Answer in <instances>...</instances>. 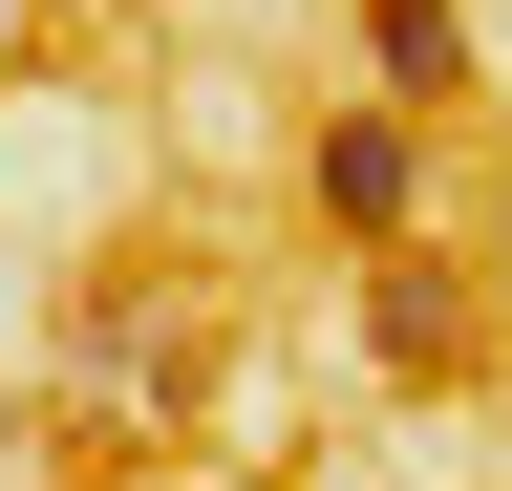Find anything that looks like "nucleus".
Here are the masks:
<instances>
[{"instance_id": "7ed1b4c3", "label": "nucleus", "mask_w": 512, "mask_h": 491, "mask_svg": "<svg viewBox=\"0 0 512 491\" xmlns=\"http://www.w3.org/2000/svg\"><path fill=\"white\" fill-rule=\"evenodd\" d=\"M363 86L384 107H470V22L448 0H363Z\"/></svg>"}, {"instance_id": "f257e3e1", "label": "nucleus", "mask_w": 512, "mask_h": 491, "mask_svg": "<svg viewBox=\"0 0 512 491\" xmlns=\"http://www.w3.org/2000/svg\"><path fill=\"white\" fill-rule=\"evenodd\" d=\"M299 193H320V235H342V257H406L427 235V107H320V150H299Z\"/></svg>"}, {"instance_id": "f03ea898", "label": "nucleus", "mask_w": 512, "mask_h": 491, "mask_svg": "<svg viewBox=\"0 0 512 491\" xmlns=\"http://www.w3.org/2000/svg\"><path fill=\"white\" fill-rule=\"evenodd\" d=\"M363 363H384V385H448V363H470V278H448L427 235L363 257Z\"/></svg>"}, {"instance_id": "20e7f679", "label": "nucleus", "mask_w": 512, "mask_h": 491, "mask_svg": "<svg viewBox=\"0 0 512 491\" xmlns=\"http://www.w3.org/2000/svg\"><path fill=\"white\" fill-rule=\"evenodd\" d=\"M64 342H86V363H107L128 406H192V363H171V321H150V299H86V321H64Z\"/></svg>"}]
</instances>
